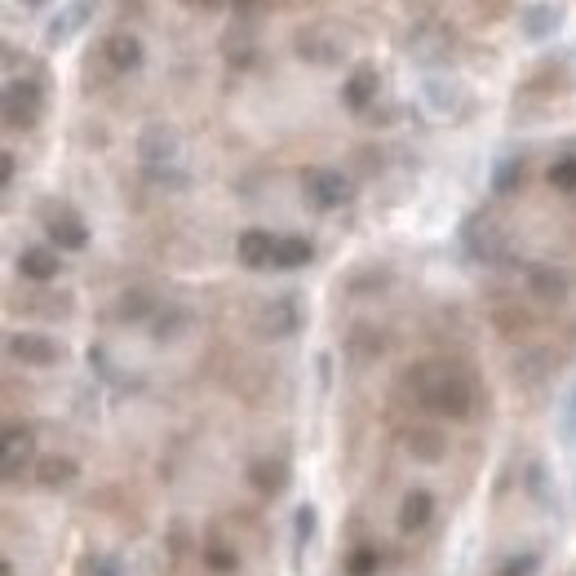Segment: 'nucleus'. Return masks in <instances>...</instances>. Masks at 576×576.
<instances>
[{"mask_svg":"<svg viewBox=\"0 0 576 576\" xmlns=\"http://www.w3.org/2000/svg\"><path fill=\"white\" fill-rule=\"evenodd\" d=\"M94 14H98V0H67V5L45 23V49H67L71 40L94 23Z\"/></svg>","mask_w":576,"mask_h":576,"instance_id":"11","label":"nucleus"},{"mask_svg":"<svg viewBox=\"0 0 576 576\" xmlns=\"http://www.w3.org/2000/svg\"><path fill=\"white\" fill-rule=\"evenodd\" d=\"M297 54L315 67H337L346 58V36L333 23H311L297 32Z\"/></svg>","mask_w":576,"mask_h":576,"instance_id":"6","label":"nucleus"},{"mask_svg":"<svg viewBox=\"0 0 576 576\" xmlns=\"http://www.w3.org/2000/svg\"><path fill=\"white\" fill-rule=\"evenodd\" d=\"M191 328V311L182 302H169L164 311L151 320V333H156V342H173V337H182Z\"/></svg>","mask_w":576,"mask_h":576,"instance_id":"25","label":"nucleus"},{"mask_svg":"<svg viewBox=\"0 0 576 576\" xmlns=\"http://www.w3.org/2000/svg\"><path fill=\"white\" fill-rule=\"evenodd\" d=\"M297 328H302V306H297V293H280V297H271V302L257 306V320H253L257 337L280 342V337H293Z\"/></svg>","mask_w":576,"mask_h":576,"instance_id":"8","label":"nucleus"},{"mask_svg":"<svg viewBox=\"0 0 576 576\" xmlns=\"http://www.w3.org/2000/svg\"><path fill=\"white\" fill-rule=\"evenodd\" d=\"M554 364H559V359L537 346V351H523L519 359H514V377H519V382H528V386H537L541 377H550Z\"/></svg>","mask_w":576,"mask_h":576,"instance_id":"27","label":"nucleus"},{"mask_svg":"<svg viewBox=\"0 0 576 576\" xmlns=\"http://www.w3.org/2000/svg\"><path fill=\"white\" fill-rule=\"evenodd\" d=\"M0 164H5V191H9V187H14V173H18V156H14V151H5Z\"/></svg>","mask_w":576,"mask_h":576,"instance_id":"36","label":"nucleus"},{"mask_svg":"<svg viewBox=\"0 0 576 576\" xmlns=\"http://www.w3.org/2000/svg\"><path fill=\"white\" fill-rule=\"evenodd\" d=\"M559 435H563V444H576V386H572L568 404H563V417H559Z\"/></svg>","mask_w":576,"mask_h":576,"instance_id":"35","label":"nucleus"},{"mask_svg":"<svg viewBox=\"0 0 576 576\" xmlns=\"http://www.w3.org/2000/svg\"><path fill=\"white\" fill-rule=\"evenodd\" d=\"M275 240H280L275 231L249 226V231L235 240V257H240V266H249V271H266V266H275Z\"/></svg>","mask_w":576,"mask_h":576,"instance_id":"17","label":"nucleus"},{"mask_svg":"<svg viewBox=\"0 0 576 576\" xmlns=\"http://www.w3.org/2000/svg\"><path fill=\"white\" fill-rule=\"evenodd\" d=\"M142 40L133 36V32H111V36H102V45H98V67L107 71V76H133V71L142 67Z\"/></svg>","mask_w":576,"mask_h":576,"instance_id":"12","label":"nucleus"},{"mask_svg":"<svg viewBox=\"0 0 576 576\" xmlns=\"http://www.w3.org/2000/svg\"><path fill=\"white\" fill-rule=\"evenodd\" d=\"M23 5H27V9H45L49 0H23Z\"/></svg>","mask_w":576,"mask_h":576,"instance_id":"38","label":"nucleus"},{"mask_svg":"<svg viewBox=\"0 0 576 576\" xmlns=\"http://www.w3.org/2000/svg\"><path fill=\"white\" fill-rule=\"evenodd\" d=\"M302 191H306V200H311L320 213L346 209V204L355 200V182L346 178L342 169H328V164H315V169L302 173Z\"/></svg>","mask_w":576,"mask_h":576,"instance_id":"4","label":"nucleus"},{"mask_svg":"<svg viewBox=\"0 0 576 576\" xmlns=\"http://www.w3.org/2000/svg\"><path fill=\"white\" fill-rule=\"evenodd\" d=\"M222 537H226V528H222V523H213V528L204 532V545H200L204 563H209V568L218 572V576H226V572H240V545H235V541L226 545Z\"/></svg>","mask_w":576,"mask_h":576,"instance_id":"21","label":"nucleus"},{"mask_svg":"<svg viewBox=\"0 0 576 576\" xmlns=\"http://www.w3.org/2000/svg\"><path fill=\"white\" fill-rule=\"evenodd\" d=\"M32 475H36L40 488L63 492V488H71V483L80 479V461H76V457H67V452H54V457H40V461H36Z\"/></svg>","mask_w":576,"mask_h":576,"instance_id":"20","label":"nucleus"},{"mask_svg":"<svg viewBox=\"0 0 576 576\" xmlns=\"http://www.w3.org/2000/svg\"><path fill=\"white\" fill-rule=\"evenodd\" d=\"M45 76H5V94H0V116L5 129H36L45 120Z\"/></svg>","mask_w":576,"mask_h":576,"instance_id":"3","label":"nucleus"},{"mask_svg":"<svg viewBox=\"0 0 576 576\" xmlns=\"http://www.w3.org/2000/svg\"><path fill=\"white\" fill-rule=\"evenodd\" d=\"M5 355L23 368H54L63 364V342H54L49 333H9L5 337Z\"/></svg>","mask_w":576,"mask_h":576,"instance_id":"9","label":"nucleus"},{"mask_svg":"<svg viewBox=\"0 0 576 576\" xmlns=\"http://www.w3.org/2000/svg\"><path fill=\"white\" fill-rule=\"evenodd\" d=\"M45 235L58 253H80L89 249V226L71 204H49L45 209Z\"/></svg>","mask_w":576,"mask_h":576,"instance_id":"10","label":"nucleus"},{"mask_svg":"<svg viewBox=\"0 0 576 576\" xmlns=\"http://www.w3.org/2000/svg\"><path fill=\"white\" fill-rule=\"evenodd\" d=\"M461 244H466V253L475 257V262H483V266L506 262V240H501L497 222H492L488 213H470L466 226H461Z\"/></svg>","mask_w":576,"mask_h":576,"instance_id":"7","label":"nucleus"},{"mask_svg":"<svg viewBox=\"0 0 576 576\" xmlns=\"http://www.w3.org/2000/svg\"><path fill=\"white\" fill-rule=\"evenodd\" d=\"M249 483L257 492H284V483H288V461L284 457H257L253 466H249Z\"/></svg>","mask_w":576,"mask_h":576,"instance_id":"24","label":"nucleus"},{"mask_svg":"<svg viewBox=\"0 0 576 576\" xmlns=\"http://www.w3.org/2000/svg\"><path fill=\"white\" fill-rule=\"evenodd\" d=\"M151 311V297L147 293H142V288H133V293H125V297H120V320H142V315H147Z\"/></svg>","mask_w":576,"mask_h":576,"instance_id":"32","label":"nucleus"},{"mask_svg":"<svg viewBox=\"0 0 576 576\" xmlns=\"http://www.w3.org/2000/svg\"><path fill=\"white\" fill-rule=\"evenodd\" d=\"M32 461H36L32 426H18V421H9V426H5V444H0V475H5L9 488H18L27 470H36Z\"/></svg>","mask_w":576,"mask_h":576,"instance_id":"5","label":"nucleus"},{"mask_svg":"<svg viewBox=\"0 0 576 576\" xmlns=\"http://www.w3.org/2000/svg\"><path fill=\"white\" fill-rule=\"evenodd\" d=\"M377 568H382V550H377V545H355V550L346 554V572L351 576H373Z\"/></svg>","mask_w":576,"mask_h":576,"instance_id":"29","label":"nucleus"},{"mask_svg":"<svg viewBox=\"0 0 576 576\" xmlns=\"http://www.w3.org/2000/svg\"><path fill=\"white\" fill-rule=\"evenodd\" d=\"M559 27H563V9L550 5V0H532V5L519 14V32L528 40H554Z\"/></svg>","mask_w":576,"mask_h":576,"instance_id":"18","label":"nucleus"},{"mask_svg":"<svg viewBox=\"0 0 576 576\" xmlns=\"http://www.w3.org/2000/svg\"><path fill=\"white\" fill-rule=\"evenodd\" d=\"M315 244L306 235H280L275 240V266L271 271H297V266H311Z\"/></svg>","mask_w":576,"mask_h":576,"instance_id":"23","label":"nucleus"},{"mask_svg":"<svg viewBox=\"0 0 576 576\" xmlns=\"http://www.w3.org/2000/svg\"><path fill=\"white\" fill-rule=\"evenodd\" d=\"M14 266H18V275H23V280L49 284V280H58V275H63V253H58L54 244H27V249H18Z\"/></svg>","mask_w":576,"mask_h":576,"instance_id":"15","label":"nucleus"},{"mask_svg":"<svg viewBox=\"0 0 576 576\" xmlns=\"http://www.w3.org/2000/svg\"><path fill=\"white\" fill-rule=\"evenodd\" d=\"M182 5H191V9H218L222 0H182Z\"/></svg>","mask_w":576,"mask_h":576,"instance_id":"37","label":"nucleus"},{"mask_svg":"<svg viewBox=\"0 0 576 576\" xmlns=\"http://www.w3.org/2000/svg\"><path fill=\"white\" fill-rule=\"evenodd\" d=\"M523 284H528V293L537 297V302H545V306L568 302V293H572V275L563 271V266H550V262L523 266Z\"/></svg>","mask_w":576,"mask_h":576,"instance_id":"14","label":"nucleus"},{"mask_svg":"<svg viewBox=\"0 0 576 576\" xmlns=\"http://www.w3.org/2000/svg\"><path fill=\"white\" fill-rule=\"evenodd\" d=\"M138 160H142V178L151 187H164V191H187L191 187V173L182 169V133L173 125H147L138 133Z\"/></svg>","mask_w":576,"mask_h":576,"instance_id":"2","label":"nucleus"},{"mask_svg":"<svg viewBox=\"0 0 576 576\" xmlns=\"http://www.w3.org/2000/svg\"><path fill=\"white\" fill-rule=\"evenodd\" d=\"M545 178H550V187H554V191L572 195V191H576V147H563L559 156L550 160V169H545Z\"/></svg>","mask_w":576,"mask_h":576,"instance_id":"28","label":"nucleus"},{"mask_svg":"<svg viewBox=\"0 0 576 576\" xmlns=\"http://www.w3.org/2000/svg\"><path fill=\"white\" fill-rule=\"evenodd\" d=\"M76 576H125V568H120L111 554L94 550V554H85V559L76 563Z\"/></svg>","mask_w":576,"mask_h":576,"instance_id":"30","label":"nucleus"},{"mask_svg":"<svg viewBox=\"0 0 576 576\" xmlns=\"http://www.w3.org/2000/svg\"><path fill=\"white\" fill-rule=\"evenodd\" d=\"M231 14L240 18V23H253V18L271 14V0H231Z\"/></svg>","mask_w":576,"mask_h":576,"instance_id":"34","label":"nucleus"},{"mask_svg":"<svg viewBox=\"0 0 576 576\" xmlns=\"http://www.w3.org/2000/svg\"><path fill=\"white\" fill-rule=\"evenodd\" d=\"M523 178H528V164H523V156L497 160V169H492V195H514L523 187Z\"/></svg>","mask_w":576,"mask_h":576,"instance_id":"26","label":"nucleus"},{"mask_svg":"<svg viewBox=\"0 0 576 576\" xmlns=\"http://www.w3.org/2000/svg\"><path fill=\"white\" fill-rule=\"evenodd\" d=\"M541 572V554L537 550H523V554H510L492 576H537Z\"/></svg>","mask_w":576,"mask_h":576,"instance_id":"31","label":"nucleus"},{"mask_svg":"<svg viewBox=\"0 0 576 576\" xmlns=\"http://www.w3.org/2000/svg\"><path fill=\"white\" fill-rule=\"evenodd\" d=\"M457 94H461V89L452 85V80H426V98L435 102L439 111H452V102H457Z\"/></svg>","mask_w":576,"mask_h":576,"instance_id":"33","label":"nucleus"},{"mask_svg":"<svg viewBox=\"0 0 576 576\" xmlns=\"http://www.w3.org/2000/svg\"><path fill=\"white\" fill-rule=\"evenodd\" d=\"M439 528V501H435V492H426V488H413L404 497V506H399V532L404 537H430V532Z\"/></svg>","mask_w":576,"mask_h":576,"instance_id":"13","label":"nucleus"},{"mask_svg":"<svg viewBox=\"0 0 576 576\" xmlns=\"http://www.w3.org/2000/svg\"><path fill=\"white\" fill-rule=\"evenodd\" d=\"M377 89H382V76H377V67H355L351 76L342 80V107L355 111V116H364L368 107L377 102Z\"/></svg>","mask_w":576,"mask_h":576,"instance_id":"16","label":"nucleus"},{"mask_svg":"<svg viewBox=\"0 0 576 576\" xmlns=\"http://www.w3.org/2000/svg\"><path fill=\"white\" fill-rule=\"evenodd\" d=\"M399 395L413 399V408L452 421H470L479 408V382L457 359H421L399 377Z\"/></svg>","mask_w":576,"mask_h":576,"instance_id":"1","label":"nucleus"},{"mask_svg":"<svg viewBox=\"0 0 576 576\" xmlns=\"http://www.w3.org/2000/svg\"><path fill=\"white\" fill-rule=\"evenodd\" d=\"M408 54L417 58V63H439V58H448V49H452V32L444 23H439V32H435V18H426V23H417V32L408 36Z\"/></svg>","mask_w":576,"mask_h":576,"instance_id":"19","label":"nucleus"},{"mask_svg":"<svg viewBox=\"0 0 576 576\" xmlns=\"http://www.w3.org/2000/svg\"><path fill=\"white\" fill-rule=\"evenodd\" d=\"M404 444L417 461H444L448 457V435L439 426H408L404 430Z\"/></svg>","mask_w":576,"mask_h":576,"instance_id":"22","label":"nucleus"}]
</instances>
